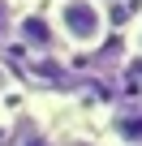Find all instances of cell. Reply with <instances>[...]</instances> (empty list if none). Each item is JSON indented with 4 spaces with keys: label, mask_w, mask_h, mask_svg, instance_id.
I'll return each mask as SVG.
<instances>
[{
    "label": "cell",
    "mask_w": 142,
    "mask_h": 146,
    "mask_svg": "<svg viewBox=\"0 0 142 146\" xmlns=\"http://www.w3.org/2000/svg\"><path fill=\"white\" fill-rule=\"evenodd\" d=\"M125 52L133 60H142V9L129 13V26H125Z\"/></svg>",
    "instance_id": "8992f818"
},
{
    "label": "cell",
    "mask_w": 142,
    "mask_h": 146,
    "mask_svg": "<svg viewBox=\"0 0 142 146\" xmlns=\"http://www.w3.org/2000/svg\"><path fill=\"white\" fill-rule=\"evenodd\" d=\"M99 133L108 146H142V95L112 103L99 116Z\"/></svg>",
    "instance_id": "3957f363"
},
{
    "label": "cell",
    "mask_w": 142,
    "mask_h": 146,
    "mask_svg": "<svg viewBox=\"0 0 142 146\" xmlns=\"http://www.w3.org/2000/svg\"><path fill=\"white\" fill-rule=\"evenodd\" d=\"M13 146H56V120L39 108H22L13 120Z\"/></svg>",
    "instance_id": "277c9868"
},
{
    "label": "cell",
    "mask_w": 142,
    "mask_h": 146,
    "mask_svg": "<svg viewBox=\"0 0 142 146\" xmlns=\"http://www.w3.org/2000/svg\"><path fill=\"white\" fill-rule=\"evenodd\" d=\"M43 17L52 22L56 39L73 56H95L112 39V9L108 0H47Z\"/></svg>",
    "instance_id": "6da1fadb"
},
{
    "label": "cell",
    "mask_w": 142,
    "mask_h": 146,
    "mask_svg": "<svg viewBox=\"0 0 142 146\" xmlns=\"http://www.w3.org/2000/svg\"><path fill=\"white\" fill-rule=\"evenodd\" d=\"M9 43L26 47L30 56H65L52 22L43 17V9H17L13 13V26H9Z\"/></svg>",
    "instance_id": "7a4b0ae2"
},
{
    "label": "cell",
    "mask_w": 142,
    "mask_h": 146,
    "mask_svg": "<svg viewBox=\"0 0 142 146\" xmlns=\"http://www.w3.org/2000/svg\"><path fill=\"white\" fill-rule=\"evenodd\" d=\"M13 5H17V9H43L47 0H13Z\"/></svg>",
    "instance_id": "52a82bcc"
},
{
    "label": "cell",
    "mask_w": 142,
    "mask_h": 146,
    "mask_svg": "<svg viewBox=\"0 0 142 146\" xmlns=\"http://www.w3.org/2000/svg\"><path fill=\"white\" fill-rule=\"evenodd\" d=\"M56 146H108V142L86 120H56Z\"/></svg>",
    "instance_id": "5b68a950"
},
{
    "label": "cell",
    "mask_w": 142,
    "mask_h": 146,
    "mask_svg": "<svg viewBox=\"0 0 142 146\" xmlns=\"http://www.w3.org/2000/svg\"><path fill=\"white\" fill-rule=\"evenodd\" d=\"M121 5H129V9H133V13H138V9H142V0H121Z\"/></svg>",
    "instance_id": "ba28073f"
}]
</instances>
